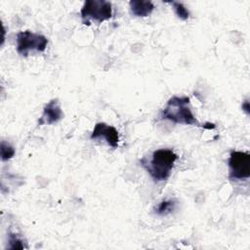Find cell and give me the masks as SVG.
Masks as SVG:
<instances>
[{
    "instance_id": "6da1fadb",
    "label": "cell",
    "mask_w": 250,
    "mask_h": 250,
    "mask_svg": "<svg viewBox=\"0 0 250 250\" xmlns=\"http://www.w3.org/2000/svg\"><path fill=\"white\" fill-rule=\"evenodd\" d=\"M190 100L187 96H173L170 98L160 112L159 118L161 120H169L176 124L193 125L203 129H215L216 126L213 123L201 124L193 115L190 106Z\"/></svg>"
},
{
    "instance_id": "7a4b0ae2",
    "label": "cell",
    "mask_w": 250,
    "mask_h": 250,
    "mask_svg": "<svg viewBox=\"0 0 250 250\" xmlns=\"http://www.w3.org/2000/svg\"><path fill=\"white\" fill-rule=\"evenodd\" d=\"M178 155L169 148H160L154 150L149 158L143 157L140 163L144 169L149 174L154 182L166 181L174 168Z\"/></svg>"
},
{
    "instance_id": "3957f363",
    "label": "cell",
    "mask_w": 250,
    "mask_h": 250,
    "mask_svg": "<svg viewBox=\"0 0 250 250\" xmlns=\"http://www.w3.org/2000/svg\"><path fill=\"white\" fill-rule=\"evenodd\" d=\"M80 16L85 25H90L92 21L102 23L111 19L112 5L105 0H86L80 10Z\"/></svg>"
},
{
    "instance_id": "277c9868",
    "label": "cell",
    "mask_w": 250,
    "mask_h": 250,
    "mask_svg": "<svg viewBox=\"0 0 250 250\" xmlns=\"http://www.w3.org/2000/svg\"><path fill=\"white\" fill-rule=\"evenodd\" d=\"M48 38L40 33L30 30L20 31L17 33V52L23 57L30 53H42L48 45Z\"/></svg>"
},
{
    "instance_id": "5b68a950",
    "label": "cell",
    "mask_w": 250,
    "mask_h": 250,
    "mask_svg": "<svg viewBox=\"0 0 250 250\" xmlns=\"http://www.w3.org/2000/svg\"><path fill=\"white\" fill-rule=\"evenodd\" d=\"M229 178L231 181H243L250 177V154L231 150L229 158Z\"/></svg>"
},
{
    "instance_id": "8992f818",
    "label": "cell",
    "mask_w": 250,
    "mask_h": 250,
    "mask_svg": "<svg viewBox=\"0 0 250 250\" xmlns=\"http://www.w3.org/2000/svg\"><path fill=\"white\" fill-rule=\"evenodd\" d=\"M90 139L104 140L109 146L112 148H117L119 143V134L113 126L107 125L104 122H98L91 133Z\"/></svg>"
},
{
    "instance_id": "52a82bcc",
    "label": "cell",
    "mask_w": 250,
    "mask_h": 250,
    "mask_svg": "<svg viewBox=\"0 0 250 250\" xmlns=\"http://www.w3.org/2000/svg\"><path fill=\"white\" fill-rule=\"evenodd\" d=\"M62 117H63V113L58 99H53L45 104L43 108V113L38 120V125L39 126H42L44 124L51 125V124L57 123Z\"/></svg>"
},
{
    "instance_id": "ba28073f",
    "label": "cell",
    "mask_w": 250,
    "mask_h": 250,
    "mask_svg": "<svg viewBox=\"0 0 250 250\" xmlns=\"http://www.w3.org/2000/svg\"><path fill=\"white\" fill-rule=\"evenodd\" d=\"M129 8L133 16L146 18L153 12L154 5L148 0H131L129 2Z\"/></svg>"
},
{
    "instance_id": "9c48e42d",
    "label": "cell",
    "mask_w": 250,
    "mask_h": 250,
    "mask_svg": "<svg viewBox=\"0 0 250 250\" xmlns=\"http://www.w3.org/2000/svg\"><path fill=\"white\" fill-rule=\"evenodd\" d=\"M177 201L175 199H168V200H162L158 205L154 208V212L159 216H165L170 214L172 211H174L176 207Z\"/></svg>"
},
{
    "instance_id": "30bf717a",
    "label": "cell",
    "mask_w": 250,
    "mask_h": 250,
    "mask_svg": "<svg viewBox=\"0 0 250 250\" xmlns=\"http://www.w3.org/2000/svg\"><path fill=\"white\" fill-rule=\"evenodd\" d=\"M168 4H170L176 14V16L182 20V21H187L189 18V11L188 10V8L181 2H177V1H170L168 2Z\"/></svg>"
},
{
    "instance_id": "8fae6325",
    "label": "cell",
    "mask_w": 250,
    "mask_h": 250,
    "mask_svg": "<svg viewBox=\"0 0 250 250\" xmlns=\"http://www.w3.org/2000/svg\"><path fill=\"white\" fill-rule=\"evenodd\" d=\"M0 150H1V159H2V161H7V160L11 159L16 153L15 148L10 144L6 143L5 141L1 142Z\"/></svg>"
},
{
    "instance_id": "7c38bea8",
    "label": "cell",
    "mask_w": 250,
    "mask_h": 250,
    "mask_svg": "<svg viewBox=\"0 0 250 250\" xmlns=\"http://www.w3.org/2000/svg\"><path fill=\"white\" fill-rule=\"evenodd\" d=\"M8 242H9L8 248H10V249H23V248H25V246L23 244V240L21 238H20L17 233L9 232Z\"/></svg>"
},
{
    "instance_id": "4fadbf2b",
    "label": "cell",
    "mask_w": 250,
    "mask_h": 250,
    "mask_svg": "<svg viewBox=\"0 0 250 250\" xmlns=\"http://www.w3.org/2000/svg\"><path fill=\"white\" fill-rule=\"evenodd\" d=\"M241 107H242V109L245 111V113L247 114V115H249V113H250V106H249V101H248V99H246L243 103H242V105H241Z\"/></svg>"
}]
</instances>
